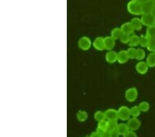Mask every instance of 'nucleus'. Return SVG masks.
I'll return each instance as SVG.
<instances>
[{"label": "nucleus", "instance_id": "f704fd0d", "mask_svg": "<svg viewBox=\"0 0 155 137\" xmlns=\"http://www.w3.org/2000/svg\"><path fill=\"white\" fill-rule=\"evenodd\" d=\"M101 137H110L109 130H105L103 133L101 134Z\"/></svg>", "mask_w": 155, "mask_h": 137}, {"label": "nucleus", "instance_id": "20e7f679", "mask_svg": "<svg viewBox=\"0 0 155 137\" xmlns=\"http://www.w3.org/2000/svg\"><path fill=\"white\" fill-rule=\"evenodd\" d=\"M92 42L91 39L86 36L81 37L78 42V46L83 51H87L91 47Z\"/></svg>", "mask_w": 155, "mask_h": 137}, {"label": "nucleus", "instance_id": "bb28decb", "mask_svg": "<svg viewBox=\"0 0 155 137\" xmlns=\"http://www.w3.org/2000/svg\"><path fill=\"white\" fill-rule=\"evenodd\" d=\"M145 56H146V53L145 51L142 49H137V55H136V59L138 60H142L144 59Z\"/></svg>", "mask_w": 155, "mask_h": 137}, {"label": "nucleus", "instance_id": "2eb2a0df", "mask_svg": "<svg viewBox=\"0 0 155 137\" xmlns=\"http://www.w3.org/2000/svg\"><path fill=\"white\" fill-rule=\"evenodd\" d=\"M130 22L134 29L136 30V31H140L142 29L143 23H142L141 19L138 18V17H134V18L132 19Z\"/></svg>", "mask_w": 155, "mask_h": 137}, {"label": "nucleus", "instance_id": "4468645a", "mask_svg": "<svg viewBox=\"0 0 155 137\" xmlns=\"http://www.w3.org/2000/svg\"><path fill=\"white\" fill-rule=\"evenodd\" d=\"M121 29L124 33H126L129 35L133 34L134 31V29L133 28V26H132L130 22H125L124 24H122V26H121Z\"/></svg>", "mask_w": 155, "mask_h": 137}, {"label": "nucleus", "instance_id": "6ab92c4d", "mask_svg": "<svg viewBox=\"0 0 155 137\" xmlns=\"http://www.w3.org/2000/svg\"><path fill=\"white\" fill-rule=\"evenodd\" d=\"M147 64H148L150 67H155V53L154 52H152L150 53L148 56H147V60H146Z\"/></svg>", "mask_w": 155, "mask_h": 137}, {"label": "nucleus", "instance_id": "c85d7f7f", "mask_svg": "<svg viewBox=\"0 0 155 137\" xmlns=\"http://www.w3.org/2000/svg\"><path fill=\"white\" fill-rule=\"evenodd\" d=\"M139 109H141V111H143V112L147 111L150 109L149 103H147V102H146V101L141 102V103L139 104Z\"/></svg>", "mask_w": 155, "mask_h": 137}, {"label": "nucleus", "instance_id": "aec40b11", "mask_svg": "<svg viewBox=\"0 0 155 137\" xmlns=\"http://www.w3.org/2000/svg\"><path fill=\"white\" fill-rule=\"evenodd\" d=\"M77 118L81 122L86 121L87 118V113L86 111L79 110L77 114Z\"/></svg>", "mask_w": 155, "mask_h": 137}, {"label": "nucleus", "instance_id": "0eeeda50", "mask_svg": "<svg viewBox=\"0 0 155 137\" xmlns=\"http://www.w3.org/2000/svg\"><path fill=\"white\" fill-rule=\"evenodd\" d=\"M106 119L107 121H117L119 118L118 110L114 109H108L105 111Z\"/></svg>", "mask_w": 155, "mask_h": 137}, {"label": "nucleus", "instance_id": "1a4fd4ad", "mask_svg": "<svg viewBox=\"0 0 155 137\" xmlns=\"http://www.w3.org/2000/svg\"><path fill=\"white\" fill-rule=\"evenodd\" d=\"M92 45L94 47V49L98 50V51H104L105 50L104 37H97L94 40Z\"/></svg>", "mask_w": 155, "mask_h": 137}, {"label": "nucleus", "instance_id": "a211bd4d", "mask_svg": "<svg viewBox=\"0 0 155 137\" xmlns=\"http://www.w3.org/2000/svg\"><path fill=\"white\" fill-rule=\"evenodd\" d=\"M140 43V36H137V35H132L130 39L129 45L131 47H134L139 45Z\"/></svg>", "mask_w": 155, "mask_h": 137}, {"label": "nucleus", "instance_id": "c756f323", "mask_svg": "<svg viewBox=\"0 0 155 137\" xmlns=\"http://www.w3.org/2000/svg\"><path fill=\"white\" fill-rule=\"evenodd\" d=\"M147 49L152 52L155 51V37L150 38V41L147 45Z\"/></svg>", "mask_w": 155, "mask_h": 137}, {"label": "nucleus", "instance_id": "cd10ccee", "mask_svg": "<svg viewBox=\"0 0 155 137\" xmlns=\"http://www.w3.org/2000/svg\"><path fill=\"white\" fill-rule=\"evenodd\" d=\"M146 36H148L150 38L155 37V25L147 27L146 31Z\"/></svg>", "mask_w": 155, "mask_h": 137}, {"label": "nucleus", "instance_id": "b1692460", "mask_svg": "<svg viewBox=\"0 0 155 137\" xmlns=\"http://www.w3.org/2000/svg\"><path fill=\"white\" fill-rule=\"evenodd\" d=\"M118 125L117 121H107V130L112 131L117 129Z\"/></svg>", "mask_w": 155, "mask_h": 137}, {"label": "nucleus", "instance_id": "a878e982", "mask_svg": "<svg viewBox=\"0 0 155 137\" xmlns=\"http://www.w3.org/2000/svg\"><path fill=\"white\" fill-rule=\"evenodd\" d=\"M137 49L134 47H130V48L127 50V54L130 59H136V55H137Z\"/></svg>", "mask_w": 155, "mask_h": 137}, {"label": "nucleus", "instance_id": "6e6552de", "mask_svg": "<svg viewBox=\"0 0 155 137\" xmlns=\"http://www.w3.org/2000/svg\"><path fill=\"white\" fill-rule=\"evenodd\" d=\"M127 124L130 130L135 131L137 130L140 128V126H141V121L137 118L132 117V118L129 119Z\"/></svg>", "mask_w": 155, "mask_h": 137}, {"label": "nucleus", "instance_id": "2f4dec72", "mask_svg": "<svg viewBox=\"0 0 155 137\" xmlns=\"http://www.w3.org/2000/svg\"><path fill=\"white\" fill-rule=\"evenodd\" d=\"M124 137H138V136H137V134L134 132V131L130 130L127 132L126 134H124Z\"/></svg>", "mask_w": 155, "mask_h": 137}, {"label": "nucleus", "instance_id": "f3484780", "mask_svg": "<svg viewBox=\"0 0 155 137\" xmlns=\"http://www.w3.org/2000/svg\"><path fill=\"white\" fill-rule=\"evenodd\" d=\"M117 130L118 131V132L119 133L120 135H124L126 134L127 132L130 131V129L128 128V125L126 123H121L119 124L118 127H117Z\"/></svg>", "mask_w": 155, "mask_h": 137}, {"label": "nucleus", "instance_id": "dca6fc26", "mask_svg": "<svg viewBox=\"0 0 155 137\" xmlns=\"http://www.w3.org/2000/svg\"><path fill=\"white\" fill-rule=\"evenodd\" d=\"M123 33H124L123 31H122L121 28H114L112 30L110 36L112 37V38L117 40V39H120Z\"/></svg>", "mask_w": 155, "mask_h": 137}, {"label": "nucleus", "instance_id": "5701e85b", "mask_svg": "<svg viewBox=\"0 0 155 137\" xmlns=\"http://www.w3.org/2000/svg\"><path fill=\"white\" fill-rule=\"evenodd\" d=\"M141 109H139V107L138 106H134L130 109V113H131V116L132 117H135V118H137L140 114H141Z\"/></svg>", "mask_w": 155, "mask_h": 137}, {"label": "nucleus", "instance_id": "e433bc0d", "mask_svg": "<svg viewBox=\"0 0 155 137\" xmlns=\"http://www.w3.org/2000/svg\"><path fill=\"white\" fill-rule=\"evenodd\" d=\"M152 14H153V15H154V17H155V9H154V10L153 11V12H152Z\"/></svg>", "mask_w": 155, "mask_h": 137}, {"label": "nucleus", "instance_id": "412c9836", "mask_svg": "<svg viewBox=\"0 0 155 137\" xmlns=\"http://www.w3.org/2000/svg\"><path fill=\"white\" fill-rule=\"evenodd\" d=\"M150 41V37L148 36H147L146 35H141L140 36V43L139 45L142 46V47H147V45H148Z\"/></svg>", "mask_w": 155, "mask_h": 137}, {"label": "nucleus", "instance_id": "7c9ffc66", "mask_svg": "<svg viewBox=\"0 0 155 137\" xmlns=\"http://www.w3.org/2000/svg\"><path fill=\"white\" fill-rule=\"evenodd\" d=\"M130 36H131L130 35H129V34L123 33L121 37V38H120V41H121V42H122V43H124V44L129 43L130 39Z\"/></svg>", "mask_w": 155, "mask_h": 137}, {"label": "nucleus", "instance_id": "f03ea898", "mask_svg": "<svg viewBox=\"0 0 155 137\" xmlns=\"http://www.w3.org/2000/svg\"><path fill=\"white\" fill-rule=\"evenodd\" d=\"M141 19L142 23H143V25L147 27L155 25V17L152 13L143 14Z\"/></svg>", "mask_w": 155, "mask_h": 137}, {"label": "nucleus", "instance_id": "39448f33", "mask_svg": "<svg viewBox=\"0 0 155 137\" xmlns=\"http://www.w3.org/2000/svg\"><path fill=\"white\" fill-rule=\"evenodd\" d=\"M138 96V91L135 87H131L127 89L125 93V97L128 102H134Z\"/></svg>", "mask_w": 155, "mask_h": 137}, {"label": "nucleus", "instance_id": "423d86ee", "mask_svg": "<svg viewBox=\"0 0 155 137\" xmlns=\"http://www.w3.org/2000/svg\"><path fill=\"white\" fill-rule=\"evenodd\" d=\"M142 13L147 14L152 13L155 9V2L152 0H149L145 3L142 4ZM142 14V15H143Z\"/></svg>", "mask_w": 155, "mask_h": 137}, {"label": "nucleus", "instance_id": "ddd939ff", "mask_svg": "<svg viewBox=\"0 0 155 137\" xmlns=\"http://www.w3.org/2000/svg\"><path fill=\"white\" fill-rule=\"evenodd\" d=\"M130 59L127 52L126 50H121L118 53V58H117V62L120 64H124L128 61Z\"/></svg>", "mask_w": 155, "mask_h": 137}, {"label": "nucleus", "instance_id": "473e14b6", "mask_svg": "<svg viewBox=\"0 0 155 137\" xmlns=\"http://www.w3.org/2000/svg\"><path fill=\"white\" fill-rule=\"evenodd\" d=\"M110 137H119L120 134L118 132V131L117 129H114V130L110 131Z\"/></svg>", "mask_w": 155, "mask_h": 137}, {"label": "nucleus", "instance_id": "9b49d317", "mask_svg": "<svg viewBox=\"0 0 155 137\" xmlns=\"http://www.w3.org/2000/svg\"><path fill=\"white\" fill-rule=\"evenodd\" d=\"M148 64H147L146 62H139V63L137 64L136 65V70L140 74H146L149 68Z\"/></svg>", "mask_w": 155, "mask_h": 137}, {"label": "nucleus", "instance_id": "72a5a7b5", "mask_svg": "<svg viewBox=\"0 0 155 137\" xmlns=\"http://www.w3.org/2000/svg\"><path fill=\"white\" fill-rule=\"evenodd\" d=\"M90 137H101V135L98 132L96 131L92 132L91 135H90Z\"/></svg>", "mask_w": 155, "mask_h": 137}, {"label": "nucleus", "instance_id": "c9c22d12", "mask_svg": "<svg viewBox=\"0 0 155 137\" xmlns=\"http://www.w3.org/2000/svg\"><path fill=\"white\" fill-rule=\"evenodd\" d=\"M137 1H138L139 3H141V4L145 3V2H146L147 1H149V0H137Z\"/></svg>", "mask_w": 155, "mask_h": 137}, {"label": "nucleus", "instance_id": "4c0bfd02", "mask_svg": "<svg viewBox=\"0 0 155 137\" xmlns=\"http://www.w3.org/2000/svg\"><path fill=\"white\" fill-rule=\"evenodd\" d=\"M152 1H154V2H155V0H152Z\"/></svg>", "mask_w": 155, "mask_h": 137}, {"label": "nucleus", "instance_id": "f257e3e1", "mask_svg": "<svg viewBox=\"0 0 155 137\" xmlns=\"http://www.w3.org/2000/svg\"><path fill=\"white\" fill-rule=\"evenodd\" d=\"M127 11L132 15H142V5L137 0H131L127 5Z\"/></svg>", "mask_w": 155, "mask_h": 137}, {"label": "nucleus", "instance_id": "58836bf2", "mask_svg": "<svg viewBox=\"0 0 155 137\" xmlns=\"http://www.w3.org/2000/svg\"><path fill=\"white\" fill-rule=\"evenodd\" d=\"M154 53H155V51H154Z\"/></svg>", "mask_w": 155, "mask_h": 137}, {"label": "nucleus", "instance_id": "393cba45", "mask_svg": "<svg viewBox=\"0 0 155 137\" xmlns=\"http://www.w3.org/2000/svg\"><path fill=\"white\" fill-rule=\"evenodd\" d=\"M97 129H101V130H107V120L104 119V120L99 121Z\"/></svg>", "mask_w": 155, "mask_h": 137}, {"label": "nucleus", "instance_id": "4be33fe9", "mask_svg": "<svg viewBox=\"0 0 155 137\" xmlns=\"http://www.w3.org/2000/svg\"><path fill=\"white\" fill-rule=\"evenodd\" d=\"M94 118L97 121H101L102 120L106 119V116H105V112L102 111H97L94 113Z\"/></svg>", "mask_w": 155, "mask_h": 137}, {"label": "nucleus", "instance_id": "f8f14e48", "mask_svg": "<svg viewBox=\"0 0 155 137\" xmlns=\"http://www.w3.org/2000/svg\"><path fill=\"white\" fill-rule=\"evenodd\" d=\"M105 49L107 51H111L115 46V39L112 38L111 36H107L104 37Z\"/></svg>", "mask_w": 155, "mask_h": 137}, {"label": "nucleus", "instance_id": "9d476101", "mask_svg": "<svg viewBox=\"0 0 155 137\" xmlns=\"http://www.w3.org/2000/svg\"><path fill=\"white\" fill-rule=\"evenodd\" d=\"M118 58V53L114 51H108L106 54V61L110 64L115 63Z\"/></svg>", "mask_w": 155, "mask_h": 137}, {"label": "nucleus", "instance_id": "7ed1b4c3", "mask_svg": "<svg viewBox=\"0 0 155 137\" xmlns=\"http://www.w3.org/2000/svg\"><path fill=\"white\" fill-rule=\"evenodd\" d=\"M119 118L122 121H128L130 117L131 116L130 109H129L126 106L120 107L118 109Z\"/></svg>", "mask_w": 155, "mask_h": 137}]
</instances>
